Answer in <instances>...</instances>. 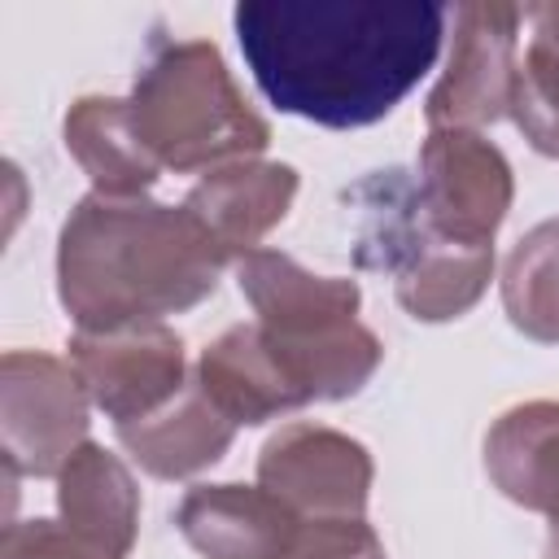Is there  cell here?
I'll return each mask as SVG.
<instances>
[{
    "label": "cell",
    "mask_w": 559,
    "mask_h": 559,
    "mask_svg": "<svg viewBox=\"0 0 559 559\" xmlns=\"http://www.w3.org/2000/svg\"><path fill=\"white\" fill-rule=\"evenodd\" d=\"M445 22V4L354 0H245L231 13L266 100L332 131L389 118L432 70Z\"/></svg>",
    "instance_id": "1"
},
{
    "label": "cell",
    "mask_w": 559,
    "mask_h": 559,
    "mask_svg": "<svg viewBox=\"0 0 559 559\" xmlns=\"http://www.w3.org/2000/svg\"><path fill=\"white\" fill-rule=\"evenodd\" d=\"M227 262L188 205L87 192L57 240V297L79 332L162 323L205 301Z\"/></svg>",
    "instance_id": "2"
},
{
    "label": "cell",
    "mask_w": 559,
    "mask_h": 559,
    "mask_svg": "<svg viewBox=\"0 0 559 559\" xmlns=\"http://www.w3.org/2000/svg\"><path fill=\"white\" fill-rule=\"evenodd\" d=\"M127 105L144 148L170 170H214L271 144V127L245 100L210 39L162 44L140 66Z\"/></svg>",
    "instance_id": "3"
},
{
    "label": "cell",
    "mask_w": 559,
    "mask_h": 559,
    "mask_svg": "<svg viewBox=\"0 0 559 559\" xmlns=\"http://www.w3.org/2000/svg\"><path fill=\"white\" fill-rule=\"evenodd\" d=\"M87 389L79 371L39 349L0 362V445L9 476H61L87 441Z\"/></svg>",
    "instance_id": "4"
},
{
    "label": "cell",
    "mask_w": 559,
    "mask_h": 559,
    "mask_svg": "<svg viewBox=\"0 0 559 559\" xmlns=\"http://www.w3.org/2000/svg\"><path fill=\"white\" fill-rule=\"evenodd\" d=\"M415 197L432 236L485 249L493 245V231L502 227L515 197L511 162L480 131H428L419 148Z\"/></svg>",
    "instance_id": "5"
},
{
    "label": "cell",
    "mask_w": 559,
    "mask_h": 559,
    "mask_svg": "<svg viewBox=\"0 0 559 559\" xmlns=\"http://www.w3.org/2000/svg\"><path fill=\"white\" fill-rule=\"evenodd\" d=\"M524 9L507 0H472L454 9V44L437 87L424 100L432 131H476L511 114L515 96V31Z\"/></svg>",
    "instance_id": "6"
},
{
    "label": "cell",
    "mask_w": 559,
    "mask_h": 559,
    "mask_svg": "<svg viewBox=\"0 0 559 559\" xmlns=\"http://www.w3.org/2000/svg\"><path fill=\"white\" fill-rule=\"evenodd\" d=\"M70 367L79 371L92 406L114 424L144 419L175 402L188 384L183 341L166 323H127L114 332H74Z\"/></svg>",
    "instance_id": "7"
},
{
    "label": "cell",
    "mask_w": 559,
    "mask_h": 559,
    "mask_svg": "<svg viewBox=\"0 0 559 559\" xmlns=\"http://www.w3.org/2000/svg\"><path fill=\"white\" fill-rule=\"evenodd\" d=\"M371 480L367 445L323 424H284L258 454V485L297 515H362Z\"/></svg>",
    "instance_id": "8"
},
{
    "label": "cell",
    "mask_w": 559,
    "mask_h": 559,
    "mask_svg": "<svg viewBox=\"0 0 559 559\" xmlns=\"http://www.w3.org/2000/svg\"><path fill=\"white\" fill-rule=\"evenodd\" d=\"M240 293L253 306V323L275 341H319L358 323V284L341 275H314L288 253L253 249L236 258Z\"/></svg>",
    "instance_id": "9"
},
{
    "label": "cell",
    "mask_w": 559,
    "mask_h": 559,
    "mask_svg": "<svg viewBox=\"0 0 559 559\" xmlns=\"http://www.w3.org/2000/svg\"><path fill=\"white\" fill-rule=\"evenodd\" d=\"M175 524L205 559H284L301 515L262 485H192Z\"/></svg>",
    "instance_id": "10"
},
{
    "label": "cell",
    "mask_w": 559,
    "mask_h": 559,
    "mask_svg": "<svg viewBox=\"0 0 559 559\" xmlns=\"http://www.w3.org/2000/svg\"><path fill=\"white\" fill-rule=\"evenodd\" d=\"M297 197V170L288 162H227L214 166L201 183L188 192L192 218L214 236V245L227 258H245L258 249V240L284 223Z\"/></svg>",
    "instance_id": "11"
},
{
    "label": "cell",
    "mask_w": 559,
    "mask_h": 559,
    "mask_svg": "<svg viewBox=\"0 0 559 559\" xmlns=\"http://www.w3.org/2000/svg\"><path fill=\"white\" fill-rule=\"evenodd\" d=\"M61 524L100 559H127L140 528V489L118 454L83 441L57 476Z\"/></svg>",
    "instance_id": "12"
},
{
    "label": "cell",
    "mask_w": 559,
    "mask_h": 559,
    "mask_svg": "<svg viewBox=\"0 0 559 559\" xmlns=\"http://www.w3.org/2000/svg\"><path fill=\"white\" fill-rule=\"evenodd\" d=\"M231 437H236V424L210 402V393L197 380H188L183 393L162 411L118 424V441L127 445V454L157 480H183L218 463Z\"/></svg>",
    "instance_id": "13"
},
{
    "label": "cell",
    "mask_w": 559,
    "mask_h": 559,
    "mask_svg": "<svg viewBox=\"0 0 559 559\" xmlns=\"http://www.w3.org/2000/svg\"><path fill=\"white\" fill-rule=\"evenodd\" d=\"M493 485L559 528V402H524L498 415L485 437Z\"/></svg>",
    "instance_id": "14"
},
{
    "label": "cell",
    "mask_w": 559,
    "mask_h": 559,
    "mask_svg": "<svg viewBox=\"0 0 559 559\" xmlns=\"http://www.w3.org/2000/svg\"><path fill=\"white\" fill-rule=\"evenodd\" d=\"M66 148L105 197H144L157 183V157L144 148L122 96H79L66 114Z\"/></svg>",
    "instance_id": "15"
},
{
    "label": "cell",
    "mask_w": 559,
    "mask_h": 559,
    "mask_svg": "<svg viewBox=\"0 0 559 559\" xmlns=\"http://www.w3.org/2000/svg\"><path fill=\"white\" fill-rule=\"evenodd\" d=\"M197 384L210 393V402L240 428V424H266L275 415L297 411V393L275 367L271 349L262 345L258 323H236L218 341L201 349Z\"/></svg>",
    "instance_id": "16"
},
{
    "label": "cell",
    "mask_w": 559,
    "mask_h": 559,
    "mask_svg": "<svg viewBox=\"0 0 559 559\" xmlns=\"http://www.w3.org/2000/svg\"><path fill=\"white\" fill-rule=\"evenodd\" d=\"M489 275H493V245L472 249L428 231L415 258L397 271V301L419 323H445L467 314L485 297Z\"/></svg>",
    "instance_id": "17"
},
{
    "label": "cell",
    "mask_w": 559,
    "mask_h": 559,
    "mask_svg": "<svg viewBox=\"0 0 559 559\" xmlns=\"http://www.w3.org/2000/svg\"><path fill=\"white\" fill-rule=\"evenodd\" d=\"M502 306L524 336L542 345L559 341V218L537 223L507 253Z\"/></svg>",
    "instance_id": "18"
},
{
    "label": "cell",
    "mask_w": 559,
    "mask_h": 559,
    "mask_svg": "<svg viewBox=\"0 0 559 559\" xmlns=\"http://www.w3.org/2000/svg\"><path fill=\"white\" fill-rule=\"evenodd\" d=\"M511 118L537 153L559 157V70L533 48H524L520 70H515Z\"/></svg>",
    "instance_id": "19"
},
{
    "label": "cell",
    "mask_w": 559,
    "mask_h": 559,
    "mask_svg": "<svg viewBox=\"0 0 559 559\" xmlns=\"http://www.w3.org/2000/svg\"><path fill=\"white\" fill-rule=\"evenodd\" d=\"M380 537L367 515H301L284 559H380Z\"/></svg>",
    "instance_id": "20"
},
{
    "label": "cell",
    "mask_w": 559,
    "mask_h": 559,
    "mask_svg": "<svg viewBox=\"0 0 559 559\" xmlns=\"http://www.w3.org/2000/svg\"><path fill=\"white\" fill-rule=\"evenodd\" d=\"M0 559H100L92 546H83L66 524L52 520H22L4 528V555Z\"/></svg>",
    "instance_id": "21"
},
{
    "label": "cell",
    "mask_w": 559,
    "mask_h": 559,
    "mask_svg": "<svg viewBox=\"0 0 559 559\" xmlns=\"http://www.w3.org/2000/svg\"><path fill=\"white\" fill-rule=\"evenodd\" d=\"M524 17H528V26H533L528 48H533L537 57H546V61L559 70V0H550V4H533Z\"/></svg>",
    "instance_id": "22"
},
{
    "label": "cell",
    "mask_w": 559,
    "mask_h": 559,
    "mask_svg": "<svg viewBox=\"0 0 559 559\" xmlns=\"http://www.w3.org/2000/svg\"><path fill=\"white\" fill-rule=\"evenodd\" d=\"M546 559H559V528L546 533Z\"/></svg>",
    "instance_id": "23"
},
{
    "label": "cell",
    "mask_w": 559,
    "mask_h": 559,
    "mask_svg": "<svg viewBox=\"0 0 559 559\" xmlns=\"http://www.w3.org/2000/svg\"><path fill=\"white\" fill-rule=\"evenodd\" d=\"M380 559H384V555H380Z\"/></svg>",
    "instance_id": "24"
}]
</instances>
